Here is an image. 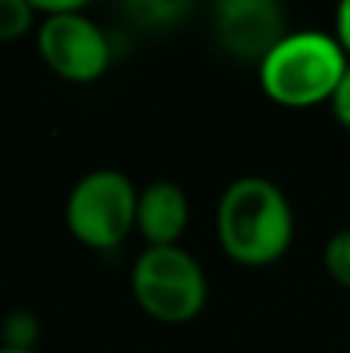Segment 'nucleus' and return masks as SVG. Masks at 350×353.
Segmentation results:
<instances>
[{
	"label": "nucleus",
	"mask_w": 350,
	"mask_h": 353,
	"mask_svg": "<svg viewBox=\"0 0 350 353\" xmlns=\"http://www.w3.org/2000/svg\"><path fill=\"white\" fill-rule=\"evenodd\" d=\"M291 208L285 195L260 176L236 180L217 205V239L233 261L245 267L282 257L291 242Z\"/></svg>",
	"instance_id": "1"
},
{
	"label": "nucleus",
	"mask_w": 350,
	"mask_h": 353,
	"mask_svg": "<svg viewBox=\"0 0 350 353\" xmlns=\"http://www.w3.org/2000/svg\"><path fill=\"white\" fill-rule=\"evenodd\" d=\"M347 56L338 41L320 31L289 34L264 62H260V87L279 105L307 109L322 99H332Z\"/></svg>",
	"instance_id": "2"
},
{
	"label": "nucleus",
	"mask_w": 350,
	"mask_h": 353,
	"mask_svg": "<svg viewBox=\"0 0 350 353\" xmlns=\"http://www.w3.org/2000/svg\"><path fill=\"white\" fill-rule=\"evenodd\" d=\"M136 304L158 323H189L205 307V273L177 245H149L134 263Z\"/></svg>",
	"instance_id": "3"
},
{
	"label": "nucleus",
	"mask_w": 350,
	"mask_h": 353,
	"mask_svg": "<svg viewBox=\"0 0 350 353\" xmlns=\"http://www.w3.org/2000/svg\"><path fill=\"white\" fill-rule=\"evenodd\" d=\"M136 199L140 195L121 171H93L68 195L65 223L78 242L109 251L136 223Z\"/></svg>",
	"instance_id": "4"
},
{
	"label": "nucleus",
	"mask_w": 350,
	"mask_h": 353,
	"mask_svg": "<svg viewBox=\"0 0 350 353\" xmlns=\"http://www.w3.org/2000/svg\"><path fill=\"white\" fill-rule=\"evenodd\" d=\"M37 47H41L43 62L59 78L74 81V84L96 81L112 59L109 37L81 12L47 16L37 31Z\"/></svg>",
	"instance_id": "5"
},
{
	"label": "nucleus",
	"mask_w": 350,
	"mask_h": 353,
	"mask_svg": "<svg viewBox=\"0 0 350 353\" xmlns=\"http://www.w3.org/2000/svg\"><path fill=\"white\" fill-rule=\"evenodd\" d=\"M214 34L229 56L264 62L285 41V12L273 0H223L214 6Z\"/></svg>",
	"instance_id": "6"
},
{
	"label": "nucleus",
	"mask_w": 350,
	"mask_h": 353,
	"mask_svg": "<svg viewBox=\"0 0 350 353\" xmlns=\"http://www.w3.org/2000/svg\"><path fill=\"white\" fill-rule=\"evenodd\" d=\"M189 220V205L180 186L152 183L136 199V226L149 245H174Z\"/></svg>",
	"instance_id": "7"
},
{
	"label": "nucleus",
	"mask_w": 350,
	"mask_h": 353,
	"mask_svg": "<svg viewBox=\"0 0 350 353\" xmlns=\"http://www.w3.org/2000/svg\"><path fill=\"white\" fill-rule=\"evenodd\" d=\"M130 19H134L140 28H167V25H177L180 19L189 12V3L183 0H136V3L124 6Z\"/></svg>",
	"instance_id": "8"
},
{
	"label": "nucleus",
	"mask_w": 350,
	"mask_h": 353,
	"mask_svg": "<svg viewBox=\"0 0 350 353\" xmlns=\"http://www.w3.org/2000/svg\"><path fill=\"white\" fill-rule=\"evenodd\" d=\"M41 335V325H37L34 313L28 310H16L3 319V347L12 350H31Z\"/></svg>",
	"instance_id": "9"
},
{
	"label": "nucleus",
	"mask_w": 350,
	"mask_h": 353,
	"mask_svg": "<svg viewBox=\"0 0 350 353\" xmlns=\"http://www.w3.org/2000/svg\"><path fill=\"white\" fill-rule=\"evenodd\" d=\"M34 25V10L25 0H0V41H16Z\"/></svg>",
	"instance_id": "10"
},
{
	"label": "nucleus",
	"mask_w": 350,
	"mask_h": 353,
	"mask_svg": "<svg viewBox=\"0 0 350 353\" xmlns=\"http://www.w3.org/2000/svg\"><path fill=\"white\" fill-rule=\"evenodd\" d=\"M326 270L332 273L335 282L350 288V230L338 232V236L326 245Z\"/></svg>",
	"instance_id": "11"
},
{
	"label": "nucleus",
	"mask_w": 350,
	"mask_h": 353,
	"mask_svg": "<svg viewBox=\"0 0 350 353\" xmlns=\"http://www.w3.org/2000/svg\"><path fill=\"white\" fill-rule=\"evenodd\" d=\"M329 103H332L335 118L350 130V65L344 68V74H341V81H338V87H335V93H332Z\"/></svg>",
	"instance_id": "12"
},
{
	"label": "nucleus",
	"mask_w": 350,
	"mask_h": 353,
	"mask_svg": "<svg viewBox=\"0 0 350 353\" xmlns=\"http://www.w3.org/2000/svg\"><path fill=\"white\" fill-rule=\"evenodd\" d=\"M335 25H338V43H341V50L350 53V0L338 6V19H335Z\"/></svg>",
	"instance_id": "13"
},
{
	"label": "nucleus",
	"mask_w": 350,
	"mask_h": 353,
	"mask_svg": "<svg viewBox=\"0 0 350 353\" xmlns=\"http://www.w3.org/2000/svg\"><path fill=\"white\" fill-rule=\"evenodd\" d=\"M0 353H34V350H12V347H0Z\"/></svg>",
	"instance_id": "14"
}]
</instances>
